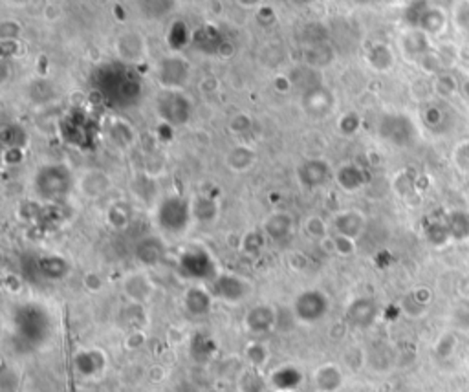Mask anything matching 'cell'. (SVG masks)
<instances>
[{
    "label": "cell",
    "instance_id": "cell-1",
    "mask_svg": "<svg viewBox=\"0 0 469 392\" xmlns=\"http://www.w3.org/2000/svg\"><path fill=\"white\" fill-rule=\"evenodd\" d=\"M75 180L70 167L64 164L43 165L34 176V191L43 202H63L73 191Z\"/></svg>",
    "mask_w": 469,
    "mask_h": 392
},
{
    "label": "cell",
    "instance_id": "cell-2",
    "mask_svg": "<svg viewBox=\"0 0 469 392\" xmlns=\"http://www.w3.org/2000/svg\"><path fill=\"white\" fill-rule=\"evenodd\" d=\"M193 220V202L182 194L165 196L156 208V224L167 235H184Z\"/></svg>",
    "mask_w": 469,
    "mask_h": 392
},
{
    "label": "cell",
    "instance_id": "cell-3",
    "mask_svg": "<svg viewBox=\"0 0 469 392\" xmlns=\"http://www.w3.org/2000/svg\"><path fill=\"white\" fill-rule=\"evenodd\" d=\"M154 112L164 125L182 126L191 119L193 101L182 90H160L156 96Z\"/></svg>",
    "mask_w": 469,
    "mask_h": 392
},
{
    "label": "cell",
    "instance_id": "cell-4",
    "mask_svg": "<svg viewBox=\"0 0 469 392\" xmlns=\"http://www.w3.org/2000/svg\"><path fill=\"white\" fill-rule=\"evenodd\" d=\"M15 325H17V332L26 343L29 344H41L46 341L52 330V323H50L48 314L39 308L37 305H24L17 312L15 317Z\"/></svg>",
    "mask_w": 469,
    "mask_h": 392
},
{
    "label": "cell",
    "instance_id": "cell-5",
    "mask_svg": "<svg viewBox=\"0 0 469 392\" xmlns=\"http://www.w3.org/2000/svg\"><path fill=\"white\" fill-rule=\"evenodd\" d=\"M330 312V300L321 290H305L295 297L291 314L299 323L315 325L323 321Z\"/></svg>",
    "mask_w": 469,
    "mask_h": 392
},
{
    "label": "cell",
    "instance_id": "cell-6",
    "mask_svg": "<svg viewBox=\"0 0 469 392\" xmlns=\"http://www.w3.org/2000/svg\"><path fill=\"white\" fill-rule=\"evenodd\" d=\"M178 270L184 277L199 282H213L218 275L213 257L205 249H202V247L185 249L178 259Z\"/></svg>",
    "mask_w": 469,
    "mask_h": 392
},
{
    "label": "cell",
    "instance_id": "cell-7",
    "mask_svg": "<svg viewBox=\"0 0 469 392\" xmlns=\"http://www.w3.org/2000/svg\"><path fill=\"white\" fill-rule=\"evenodd\" d=\"M377 132L382 140L389 141L396 147L411 145L416 138L414 123L403 114H387L377 123Z\"/></svg>",
    "mask_w": 469,
    "mask_h": 392
},
{
    "label": "cell",
    "instance_id": "cell-8",
    "mask_svg": "<svg viewBox=\"0 0 469 392\" xmlns=\"http://www.w3.org/2000/svg\"><path fill=\"white\" fill-rule=\"evenodd\" d=\"M189 75H191L189 63L178 55L164 57L156 68V79L160 82L161 90H182L187 85Z\"/></svg>",
    "mask_w": 469,
    "mask_h": 392
},
{
    "label": "cell",
    "instance_id": "cell-9",
    "mask_svg": "<svg viewBox=\"0 0 469 392\" xmlns=\"http://www.w3.org/2000/svg\"><path fill=\"white\" fill-rule=\"evenodd\" d=\"M211 293H213L215 299L235 305V303H242V300L252 293V286L238 275H233V273H218L217 279L211 282Z\"/></svg>",
    "mask_w": 469,
    "mask_h": 392
},
{
    "label": "cell",
    "instance_id": "cell-10",
    "mask_svg": "<svg viewBox=\"0 0 469 392\" xmlns=\"http://www.w3.org/2000/svg\"><path fill=\"white\" fill-rule=\"evenodd\" d=\"M295 175H297L299 184L305 189L314 191L329 184L334 173H332V165L324 160V158H308V160L301 161L297 165Z\"/></svg>",
    "mask_w": 469,
    "mask_h": 392
},
{
    "label": "cell",
    "instance_id": "cell-11",
    "mask_svg": "<svg viewBox=\"0 0 469 392\" xmlns=\"http://www.w3.org/2000/svg\"><path fill=\"white\" fill-rule=\"evenodd\" d=\"M301 105H303V110L312 117H326L332 114L335 107V96L332 94V90H329L326 87L319 85V87H314L303 92L301 97Z\"/></svg>",
    "mask_w": 469,
    "mask_h": 392
},
{
    "label": "cell",
    "instance_id": "cell-12",
    "mask_svg": "<svg viewBox=\"0 0 469 392\" xmlns=\"http://www.w3.org/2000/svg\"><path fill=\"white\" fill-rule=\"evenodd\" d=\"M277 323H279V312L270 305L253 306L244 317V325H246L247 332H252L255 335L270 334L271 330L277 326Z\"/></svg>",
    "mask_w": 469,
    "mask_h": 392
},
{
    "label": "cell",
    "instance_id": "cell-13",
    "mask_svg": "<svg viewBox=\"0 0 469 392\" xmlns=\"http://www.w3.org/2000/svg\"><path fill=\"white\" fill-rule=\"evenodd\" d=\"M377 314H380V308L373 297H358L347 308V319L350 325L358 326V328L373 326L377 319Z\"/></svg>",
    "mask_w": 469,
    "mask_h": 392
},
{
    "label": "cell",
    "instance_id": "cell-14",
    "mask_svg": "<svg viewBox=\"0 0 469 392\" xmlns=\"http://www.w3.org/2000/svg\"><path fill=\"white\" fill-rule=\"evenodd\" d=\"M332 228H334V235L356 240L367 228V218L358 209H347L335 215L332 220Z\"/></svg>",
    "mask_w": 469,
    "mask_h": 392
},
{
    "label": "cell",
    "instance_id": "cell-15",
    "mask_svg": "<svg viewBox=\"0 0 469 392\" xmlns=\"http://www.w3.org/2000/svg\"><path fill=\"white\" fill-rule=\"evenodd\" d=\"M73 367L85 378H97L107 367V358L101 350L85 349L73 356Z\"/></svg>",
    "mask_w": 469,
    "mask_h": 392
},
{
    "label": "cell",
    "instance_id": "cell-16",
    "mask_svg": "<svg viewBox=\"0 0 469 392\" xmlns=\"http://www.w3.org/2000/svg\"><path fill=\"white\" fill-rule=\"evenodd\" d=\"M213 293L202 286H191L184 296L185 312L193 317H203L213 310Z\"/></svg>",
    "mask_w": 469,
    "mask_h": 392
},
{
    "label": "cell",
    "instance_id": "cell-17",
    "mask_svg": "<svg viewBox=\"0 0 469 392\" xmlns=\"http://www.w3.org/2000/svg\"><path fill=\"white\" fill-rule=\"evenodd\" d=\"M262 231L271 240H286L294 233V217L286 211H275L264 220L262 224Z\"/></svg>",
    "mask_w": 469,
    "mask_h": 392
},
{
    "label": "cell",
    "instance_id": "cell-18",
    "mask_svg": "<svg viewBox=\"0 0 469 392\" xmlns=\"http://www.w3.org/2000/svg\"><path fill=\"white\" fill-rule=\"evenodd\" d=\"M136 259L143 266H158L165 257V244L158 237H145L136 244Z\"/></svg>",
    "mask_w": 469,
    "mask_h": 392
},
{
    "label": "cell",
    "instance_id": "cell-19",
    "mask_svg": "<svg viewBox=\"0 0 469 392\" xmlns=\"http://www.w3.org/2000/svg\"><path fill=\"white\" fill-rule=\"evenodd\" d=\"M367 173L356 164H343L335 170V182L347 193H356L367 184Z\"/></svg>",
    "mask_w": 469,
    "mask_h": 392
},
{
    "label": "cell",
    "instance_id": "cell-20",
    "mask_svg": "<svg viewBox=\"0 0 469 392\" xmlns=\"http://www.w3.org/2000/svg\"><path fill=\"white\" fill-rule=\"evenodd\" d=\"M314 383L315 389L319 392H338L341 389V385H343V374H341V370L335 365H323L315 372Z\"/></svg>",
    "mask_w": 469,
    "mask_h": 392
},
{
    "label": "cell",
    "instance_id": "cell-21",
    "mask_svg": "<svg viewBox=\"0 0 469 392\" xmlns=\"http://www.w3.org/2000/svg\"><path fill=\"white\" fill-rule=\"evenodd\" d=\"M37 266H39L41 275L48 281H61L70 271V264L59 255H44L39 259Z\"/></svg>",
    "mask_w": 469,
    "mask_h": 392
},
{
    "label": "cell",
    "instance_id": "cell-22",
    "mask_svg": "<svg viewBox=\"0 0 469 392\" xmlns=\"http://www.w3.org/2000/svg\"><path fill=\"white\" fill-rule=\"evenodd\" d=\"M255 150L247 145H237L233 147L226 156V164L235 173H246L255 165Z\"/></svg>",
    "mask_w": 469,
    "mask_h": 392
},
{
    "label": "cell",
    "instance_id": "cell-23",
    "mask_svg": "<svg viewBox=\"0 0 469 392\" xmlns=\"http://www.w3.org/2000/svg\"><path fill=\"white\" fill-rule=\"evenodd\" d=\"M301 382H303V376L295 367H281L271 374V385L277 389V392L295 391Z\"/></svg>",
    "mask_w": 469,
    "mask_h": 392
},
{
    "label": "cell",
    "instance_id": "cell-24",
    "mask_svg": "<svg viewBox=\"0 0 469 392\" xmlns=\"http://www.w3.org/2000/svg\"><path fill=\"white\" fill-rule=\"evenodd\" d=\"M108 187H110V180L101 170H90L81 180L82 193L90 196V198H97V196L105 194L108 191Z\"/></svg>",
    "mask_w": 469,
    "mask_h": 392
},
{
    "label": "cell",
    "instance_id": "cell-25",
    "mask_svg": "<svg viewBox=\"0 0 469 392\" xmlns=\"http://www.w3.org/2000/svg\"><path fill=\"white\" fill-rule=\"evenodd\" d=\"M218 217V203L213 196L202 194L193 200V218L202 224L215 222Z\"/></svg>",
    "mask_w": 469,
    "mask_h": 392
},
{
    "label": "cell",
    "instance_id": "cell-26",
    "mask_svg": "<svg viewBox=\"0 0 469 392\" xmlns=\"http://www.w3.org/2000/svg\"><path fill=\"white\" fill-rule=\"evenodd\" d=\"M367 63L376 72H387L394 64V55H392L391 48L385 46V44H374L373 48L368 50Z\"/></svg>",
    "mask_w": 469,
    "mask_h": 392
},
{
    "label": "cell",
    "instance_id": "cell-27",
    "mask_svg": "<svg viewBox=\"0 0 469 392\" xmlns=\"http://www.w3.org/2000/svg\"><path fill=\"white\" fill-rule=\"evenodd\" d=\"M445 224L449 229L451 240H466L469 237V215L466 211H453Z\"/></svg>",
    "mask_w": 469,
    "mask_h": 392
},
{
    "label": "cell",
    "instance_id": "cell-28",
    "mask_svg": "<svg viewBox=\"0 0 469 392\" xmlns=\"http://www.w3.org/2000/svg\"><path fill=\"white\" fill-rule=\"evenodd\" d=\"M150 290H152V286H150L149 279L143 275H132L125 282L127 296L132 300H138V303L145 300L150 296Z\"/></svg>",
    "mask_w": 469,
    "mask_h": 392
},
{
    "label": "cell",
    "instance_id": "cell-29",
    "mask_svg": "<svg viewBox=\"0 0 469 392\" xmlns=\"http://www.w3.org/2000/svg\"><path fill=\"white\" fill-rule=\"evenodd\" d=\"M244 356H246V361L250 363L252 368H262L268 363L270 359V352H268V347L264 343H250L244 349Z\"/></svg>",
    "mask_w": 469,
    "mask_h": 392
},
{
    "label": "cell",
    "instance_id": "cell-30",
    "mask_svg": "<svg viewBox=\"0 0 469 392\" xmlns=\"http://www.w3.org/2000/svg\"><path fill=\"white\" fill-rule=\"evenodd\" d=\"M238 387L242 392H264L266 382L257 368H250L247 372H244L238 378Z\"/></svg>",
    "mask_w": 469,
    "mask_h": 392
},
{
    "label": "cell",
    "instance_id": "cell-31",
    "mask_svg": "<svg viewBox=\"0 0 469 392\" xmlns=\"http://www.w3.org/2000/svg\"><path fill=\"white\" fill-rule=\"evenodd\" d=\"M264 238H266L264 231H250L247 235L242 237V242H240L242 252L246 253V255L257 257V255L264 249V242H266Z\"/></svg>",
    "mask_w": 469,
    "mask_h": 392
},
{
    "label": "cell",
    "instance_id": "cell-32",
    "mask_svg": "<svg viewBox=\"0 0 469 392\" xmlns=\"http://www.w3.org/2000/svg\"><path fill=\"white\" fill-rule=\"evenodd\" d=\"M456 349H459V337H456V334H453V332H445V334H442L440 337H438V341L435 343V349L433 350H435L436 358L447 359L455 354Z\"/></svg>",
    "mask_w": 469,
    "mask_h": 392
},
{
    "label": "cell",
    "instance_id": "cell-33",
    "mask_svg": "<svg viewBox=\"0 0 469 392\" xmlns=\"http://www.w3.org/2000/svg\"><path fill=\"white\" fill-rule=\"evenodd\" d=\"M303 229H305L306 237H310L312 240H319V242H323V240H326V237H329V226H326V222H324L321 217L306 218Z\"/></svg>",
    "mask_w": 469,
    "mask_h": 392
},
{
    "label": "cell",
    "instance_id": "cell-34",
    "mask_svg": "<svg viewBox=\"0 0 469 392\" xmlns=\"http://www.w3.org/2000/svg\"><path fill=\"white\" fill-rule=\"evenodd\" d=\"M110 138L116 141L117 145L125 147L134 141V132H132L131 126L125 125L123 122H116L110 129Z\"/></svg>",
    "mask_w": 469,
    "mask_h": 392
},
{
    "label": "cell",
    "instance_id": "cell-35",
    "mask_svg": "<svg viewBox=\"0 0 469 392\" xmlns=\"http://www.w3.org/2000/svg\"><path fill=\"white\" fill-rule=\"evenodd\" d=\"M427 237H429L431 244L435 246H444L451 240L449 229H447V224H431L429 231H427Z\"/></svg>",
    "mask_w": 469,
    "mask_h": 392
},
{
    "label": "cell",
    "instance_id": "cell-36",
    "mask_svg": "<svg viewBox=\"0 0 469 392\" xmlns=\"http://www.w3.org/2000/svg\"><path fill=\"white\" fill-rule=\"evenodd\" d=\"M359 125H361V119H359L358 114H354V112H349V114H345L338 123L339 132L343 136H352L358 132Z\"/></svg>",
    "mask_w": 469,
    "mask_h": 392
},
{
    "label": "cell",
    "instance_id": "cell-37",
    "mask_svg": "<svg viewBox=\"0 0 469 392\" xmlns=\"http://www.w3.org/2000/svg\"><path fill=\"white\" fill-rule=\"evenodd\" d=\"M453 160H455L456 169L462 170V173H469V140L460 141L456 145Z\"/></svg>",
    "mask_w": 469,
    "mask_h": 392
},
{
    "label": "cell",
    "instance_id": "cell-38",
    "mask_svg": "<svg viewBox=\"0 0 469 392\" xmlns=\"http://www.w3.org/2000/svg\"><path fill=\"white\" fill-rule=\"evenodd\" d=\"M354 242L356 240L341 237V235H334L332 237V247H334V252L338 255H341V257H350V255H354V252H356V244Z\"/></svg>",
    "mask_w": 469,
    "mask_h": 392
},
{
    "label": "cell",
    "instance_id": "cell-39",
    "mask_svg": "<svg viewBox=\"0 0 469 392\" xmlns=\"http://www.w3.org/2000/svg\"><path fill=\"white\" fill-rule=\"evenodd\" d=\"M129 218H131L129 211H127L125 208H121V205H114V208L108 211V222H110L112 226H114V228H117V229L127 228V224H129Z\"/></svg>",
    "mask_w": 469,
    "mask_h": 392
},
{
    "label": "cell",
    "instance_id": "cell-40",
    "mask_svg": "<svg viewBox=\"0 0 469 392\" xmlns=\"http://www.w3.org/2000/svg\"><path fill=\"white\" fill-rule=\"evenodd\" d=\"M435 90L440 96H453L459 90V85L451 75H438L435 82Z\"/></svg>",
    "mask_w": 469,
    "mask_h": 392
},
{
    "label": "cell",
    "instance_id": "cell-41",
    "mask_svg": "<svg viewBox=\"0 0 469 392\" xmlns=\"http://www.w3.org/2000/svg\"><path fill=\"white\" fill-rule=\"evenodd\" d=\"M402 308H403V312L409 315V317H421V315H426V312H427V306L420 305V303H418V300H416L412 296L405 297Z\"/></svg>",
    "mask_w": 469,
    "mask_h": 392
},
{
    "label": "cell",
    "instance_id": "cell-42",
    "mask_svg": "<svg viewBox=\"0 0 469 392\" xmlns=\"http://www.w3.org/2000/svg\"><path fill=\"white\" fill-rule=\"evenodd\" d=\"M229 129L231 132H237V134H244L252 129V117L247 116V114H237L235 117H231V122H229Z\"/></svg>",
    "mask_w": 469,
    "mask_h": 392
},
{
    "label": "cell",
    "instance_id": "cell-43",
    "mask_svg": "<svg viewBox=\"0 0 469 392\" xmlns=\"http://www.w3.org/2000/svg\"><path fill=\"white\" fill-rule=\"evenodd\" d=\"M411 296L414 297V299L424 306H429L431 300H433V291H431L429 288H426V286H421V288H416Z\"/></svg>",
    "mask_w": 469,
    "mask_h": 392
},
{
    "label": "cell",
    "instance_id": "cell-44",
    "mask_svg": "<svg viewBox=\"0 0 469 392\" xmlns=\"http://www.w3.org/2000/svg\"><path fill=\"white\" fill-rule=\"evenodd\" d=\"M456 293H459L462 299L469 300V273L460 277L459 284H456Z\"/></svg>",
    "mask_w": 469,
    "mask_h": 392
},
{
    "label": "cell",
    "instance_id": "cell-45",
    "mask_svg": "<svg viewBox=\"0 0 469 392\" xmlns=\"http://www.w3.org/2000/svg\"><path fill=\"white\" fill-rule=\"evenodd\" d=\"M200 90L205 94H215L218 90V82L215 78H203V81L200 82Z\"/></svg>",
    "mask_w": 469,
    "mask_h": 392
},
{
    "label": "cell",
    "instance_id": "cell-46",
    "mask_svg": "<svg viewBox=\"0 0 469 392\" xmlns=\"http://www.w3.org/2000/svg\"><path fill=\"white\" fill-rule=\"evenodd\" d=\"M290 392H295V391H290Z\"/></svg>",
    "mask_w": 469,
    "mask_h": 392
}]
</instances>
